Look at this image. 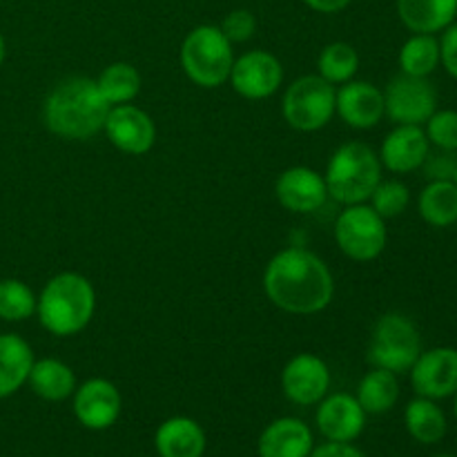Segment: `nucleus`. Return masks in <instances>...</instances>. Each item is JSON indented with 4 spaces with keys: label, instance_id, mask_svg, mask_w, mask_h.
Here are the masks:
<instances>
[{
    "label": "nucleus",
    "instance_id": "nucleus-1",
    "mask_svg": "<svg viewBox=\"0 0 457 457\" xmlns=\"http://www.w3.org/2000/svg\"><path fill=\"white\" fill-rule=\"evenodd\" d=\"M268 299L290 315H315L330 306L335 279L324 259L306 248H286L263 270Z\"/></svg>",
    "mask_w": 457,
    "mask_h": 457
},
{
    "label": "nucleus",
    "instance_id": "nucleus-2",
    "mask_svg": "<svg viewBox=\"0 0 457 457\" xmlns=\"http://www.w3.org/2000/svg\"><path fill=\"white\" fill-rule=\"evenodd\" d=\"M110 103L98 89L96 80L71 76L61 80L47 94L43 120L47 129L67 141H87L105 128Z\"/></svg>",
    "mask_w": 457,
    "mask_h": 457
},
{
    "label": "nucleus",
    "instance_id": "nucleus-3",
    "mask_svg": "<svg viewBox=\"0 0 457 457\" xmlns=\"http://www.w3.org/2000/svg\"><path fill=\"white\" fill-rule=\"evenodd\" d=\"M96 311V290L80 272H61L40 290L36 315L56 337H71L87 328Z\"/></svg>",
    "mask_w": 457,
    "mask_h": 457
},
{
    "label": "nucleus",
    "instance_id": "nucleus-4",
    "mask_svg": "<svg viewBox=\"0 0 457 457\" xmlns=\"http://www.w3.org/2000/svg\"><path fill=\"white\" fill-rule=\"evenodd\" d=\"M328 196L342 205L366 204L382 181V161L370 145L351 141L339 145L324 174Z\"/></svg>",
    "mask_w": 457,
    "mask_h": 457
},
{
    "label": "nucleus",
    "instance_id": "nucleus-5",
    "mask_svg": "<svg viewBox=\"0 0 457 457\" xmlns=\"http://www.w3.org/2000/svg\"><path fill=\"white\" fill-rule=\"evenodd\" d=\"M232 43L221 27L199 25L183 38L181 67L187 79L199 87H219L230 79Z\"/></svg>",
    "mask_w": 457,
    "mask_h": 457
},
{
    "label": "nucleus",
    "instance_id": "nucleus-6",
    "mask_svg": "<svg viewBox=\"0 0 457 457\" xmlns=\"http://www.w3.org/2000/svg\"><path fill=\"white\" fill-rule=\"evenodd\" d=\"M420 353H422V337L418 326L402 312H386L375 324L366 360L373 369L402 375L409 373Z\"/></svg>",
    "mask_w": 457,
    "mask_h": 457
},
{
    "label": "nucleus",
    "instance_id": "nucleus-7",
    "mask_svg": "<svg viewBox=\"0 0 457 457\" xmlns=\"http://www.w3.org/2000/svg\"><path fill=\"white\" fill-rule=\"evenodd\" d=\"M335 101V85L320 74H308L288 85L281 101V112L290 128L299 132H317L333 120Z\"/></svg>",
    "mask_w": 457,
    "mask_h": 457
},
{
    "label": "nucleus",
    "instance_id": "nucleus-8",
    "mask_svg": "<svg viewBox=\"0 0 457 457\" xmlns=\"http://www.w3.org/2000/svg\"><path fill=\"white\" fill-rule=\"evenodd\" d=\"M335 241L353 262H373L386 248V219L366 204L346 205L335 221Z\"/></svg>",
    "mask_w": 457,
    "mask_h": 457
},
{
    "label": "nucleus",
    "instance_id": "nucleus-9",
    "mask_svg": "<svg viewBox=\"0 0 457 457\" xmlns=\"http://www.w3.org/2000/svg\"><path fill=\"white\" fill-rule=\"evenodd\" d=\"M437 110V92L422 76L400 74L384 89V112L395 125H424Z\"/></svg>",
    "mask_w": 457,
    "mask_h": 457
},
{
    "label": "nucleus",
    "instance_id": "nucleus-10",
    "mask_svg": "<svg viewBox=\"0 0 457 457\" xmlns=\"http://www.w3.org/2000/svg\"><path fill=\"white\" fill-rule=\"evenodd\" d=\"M239 96L248 101H263L272 96L284 83V67L275 54L266 49H253L232 62L230 79H228Z\"/></svg>",
    "mask_w": 457,
    "mask_h": 457
},
{
    "label": "nucleus",
    "instance_id": "nucleus-11",
    "mask_svg": "<svg viewBox=\"0 0 457 457\" xmlns=\"http://www.w3.org/2000/svg\"><path fill=\"white\" fill-rule=\"evenodd\" d=\"M330 388V369L321 357L312 353H299L290 357L281 370V391L293 404H320Z\"/></svg>",
    "mask_w": 457,
    "mask_h": 457
},
{
    "label": "nucleus",
    "instance_id": "nucleus-12",
    "mask_svg": "<svg viewBox=\"0 0 457 457\" xmlns=\"http://www.w3.org/2000/svg\"><path fill=\"white\" fill-rule=\"evenodd\" d=\"M409 373L420 397L436 402L453 397L457 393V348L437 346L422 351Z\"/></svg>",
    "mask_w": 457,
    "mask_h": 457
},
{
    "label": "nucleus",
    "instance_id": "nucleus-13",
    "mask_svg": "<svg viewBox=\"0 0 457 457\" xmlns=\"http://www.w3.org/2000/svg\"><path fill=\"white\" fill-rule=\"evenodd\" d=\"M74 415L80 427L89 431H105L114 427L123 411L120 391L105 378H92L76 386Z\"/></svg>",
    "mask_w": 457,
    "mask_h": 457
},
{
    "label": "nucleus",
    "instance_id": "nucleus-14",
    "mask_svg": "<svg viewBox=\"0 0 457 457\" xmlns=\"http://www.w3.org/2000/svg\"><path fill=\"white\" fill-rule=\"evenodd\" d=\"M103 132L107 134L116 150L134 156L147 154L156 141L154 120L150 119L147 112L132 105V103L110 107Z\"/></svg>",
    "mask_w": 457,
    "mask_h": 457
},
{
    "label": "nucleus",
    "instance_id": "nucleus-15",
    "mask_svg": "<svg viewBox=\"0 0 457 457\" xmlns=\"http://www.w3.org/2000/svg\"><path fill=\"white\" fill-rule=\"evenodd\" d=\"M366 411L351 393H333L317 404V431L326 442H355L364 433Z\"/></svg>",
    "mask_w": 457,
    "mask_h": 457
},
{
    "label": "nucleus",
    "instance_id": "nucleus-16",
    "mask_svg": "<svg viewBox=\"0 0 457 457\" xmlns=\"http://www.w3.org/2000/svg\"><path fill=\"white\" fill-rule=\"evenodd\" d=\"M279 204L290 212L311 214L320 210L328 199V187L324 177L306 165H295L284 170L275 183Z\"/></svg>",
    "mask_w": 457,
    "mask_h": 457
},
{
    "label": "nucleus",
    "instance_id": "nucleus-17",
    "mask_svg": "<svg viewBox=\"0 0 457 457\" xmlns=\"http://www.w3.org/2000/svg\"><path fill=\"white\" fill-rule=\"evenodd\" d=\"M335 112L355 129H370L386 116L384 92L369 80H348L337 89Z\"/></svg>",
    "mask_w": 457,
    "mask_h": 457
},
{
    "label": "nucleus",
    "instance_id": "nucleus-18",
    "mask_svg": "<svg viewBox=\"0 0 457 457\" xmlns=\"http://www.w3.org/2000/svg\"><path fill=\"white\" fill-rule=\"evenodd\" d=\"M428 152H431V143L422 125H397L384 138L379 161H382V168L391 172L409 174L422 168Z\"/></svg>",
    "mask_w": 457,
    "mask_h": 457
},
{
    "label": "nucleus",
    "instance_id": "nucleus-19",
    "mask_svg": "<svg viewBox=\"0 0 457 457\" xmlns=\"http://www.w3.org/2000/svg\"><path fill=\"white\" fill-rule=\"evenodd\" d=\"M315 449L311 427L297 418H279L259 436V457H308Z\"/></svg>",
    "mask_w": 457,
    "mask_h": 457
},
{
    "label": "nucleus",
    "instance_id": "nucleus-20",
    "mask_svg": "<svg viewBox=\"0 0 457 457\" xmlns=\"http://www.w3.org/2000/svg\"><path fill=\"white\" fill-rule=\"evenodd\" d=\"M154 446L161 457H204L208 437L199 422L177 415L156 428Z\"/></svg>",
    "mask_w": 457,
    "mask_h": 457
},
{
    "label": "nucleus",
    "instance_id": "nucleus-21",
    "mask_svg": "<svg viewBox=\"0 0 457 457\" xmlns=\"http://www.w3.org/2000/svg\"><path fill=\"white\" fill-rule=\"evenodd\" d=\"M34 351L16 333L0 335V400L12 397L27 384L34 366Z\"/></svg>",
    "mask_w": 457,
    "mask_h": 457
},
{
    "label": "nucleus",
    "instance_id": "nucleus-22",
    "mask_svg": "<svg viewBox=\"0 0 457 457\" xmlns=\"http://www.w3.org/2000/svg\"><path fill=\"white\" fill-rule=\"evenodd\" d=\"M397 16L413 34H437L453 25L457 0H397Z\"/></svg>",
    "mask_w": 457,
    "mask_h": 457
},
{
    "label": "nucleus",
    "instance_id": "nucleus-23",
    "mask_svg": "<svg viewBox=\"0 0 457 457\" xmlns=\"http://www.w3.org/2000/svg\"><path fill=\"white\" fill-rule=\"evenodd\" d=\"M31 391L45 402H62L74 395L76 391V375L65 361L54 360V357H43L34 360V366L27 378Z\"/></svg>",
    "mask_w": 457,
    "mask_h": 457
},
{
    "label": "nucleus",
    "instance_id": "nucleus-24",
    "mask_svg": "<svg viewBox=\"0 0 457 457\" xmlns=\"http://www.w3.org/2000/svg\"><path fill=\"white\" fill-rule=\"evenodd\" d=\"M404 424L409 436L420 445H437L445 440L446 428H449L445 411L437 406V402L420 395L406 406Z\"/></svg>",
    "mask_w": 457,
    "mask_h": 457
},
{
    "label": "nucleus",
    "instance_id": "nucleus-25",
    "mask_svg": "<svg viewBox=\"0 0 457 457\" xmlns=\"http://www.w3.org/2000/svg\"><path fill=\"white\" fill-rule=\"evenodd\" d=\"M357 402L366 415H384L397 404L400 400V382L397 375L391 370L373 369L360 379L357 386Z\"/></svg>",
    "mask_w": 457,
    "mask_h": 457
},
{
    "label": "nucleus",
    "instance_id": "nucleus-26",
    "mask_svg": "<svg viewBox=\"0 0 457 457\" xmlns=\"http://www.w3.org/2000/svg\"><path fill=\"white\" fill-rule=\"evenodd\" d=\"M420 217L433 228L457 223V186L453 181H428L418 199Z\"/></svg>",
    "mask_w": 457,
    "mask_h": 457
},
{
    "label": "nucleus",
    "instance_id": "nucleus-27",
    "mask_svg": "<svg viewBox=\"0 0 457 457\" xmlns=\"http://www.w3.org/2000/svg\"><path fill=\"white\" fill-rule=\"evenodd\" d=\"M96 85L112 107L125 105V103H132L141 92V74L129 62H112L101 71Z\"/></svg>",
    "mask_w": 457,
    "mask_h": 457
},
{
    "label": "nucleus",
    "instance_id": "nucleus-28",
    "mask_svg": "<svg viewBox=\"0 0 457 457\" xmlns=\"http://www.w3.org/2000/svg\"><path fill=\"white\" fill-rule=\"evenodd\" d=\"M440 65V40L436 34H413L400 49L402 74L428 79Z\"/></svg>",
    "mask_w": 457,
    "mask_h": 457
},
{
    "label": "nucleus",
    "instance_id": "nucleus-29",
    "mask_svg": "<svg viewBox=\"0 0 457 457\" xmlns=\"http://www.w3.org/2000/svg\"><path fill=\"white\" fill-rule=\"evenodd\" d=\"M317 70L324 80L330 85H344L348 80L355 79L357 70H360V56L353 45L342 43H330L321 49L320 58H317Z\"/></svg>",
    "mask_w": 457,
    "mask_h": 457
},
{
    "label": "nucleus",
    "instance_id": "nucleus-30",
    "mask_svg": "<svg viewBox=\"0 0 457 457\" xmlns=\"http://www.w3.org/2000/svg\"><path fill=\"white\" fill-rule=\"evenodd\" d=\"M34 290L21 279H0V320L25 321L36 312Z\"/></svg>",
    "mask_w": 457,
    "mask_h": 457
},
{
    "label": "nucleus",
    "instance_id": "nucleus-31",
    "mask_svg": "<svg viewBox=\"0 0 457 457\" xmlns=\"http://www.w3.org/2000/svg\"><path fill=\"white\" fill-rule=\"evenodd\" d=\"M369 201H370V208H373L382 219L400 217V214L409 208L411 190L404 186V183L397 181V179H391V181H379Z\"/></svg>",
    "mask_w": 457,
    "mask_h": 457
},
{
    "label": "nucleus",
    "instance_id": "nucleus-32",
    "mask_svg": "<svg viewBox=\"0 0 457 457\" xmlns=\"http://www.w3.org/2000/svg\"><path fill=\"white\" fill-rule=\"evenodd\" d=\"M427 138L437 150L457 152V112L455 110H436L427 120Z\"/></svg>",
    "mask_w": 457,
    "mask_h": 457
},
{
    "label": "nucleus",
    "instance_id": "nucleus-33",
    "mask_svg": "<svg viewBox=\"0 0 457 457\" xmlns=\"http://www.w3.org/2000/svg\"><path fill=\"white\" fill-rule=\"evenodd\" d=\"M221 31L230 43H245L257 31V18L248 9H232L221 22Z\"/></svg>",
    "mask_w": 457,
    "mask_h": 457
},
{
    "label": "nucleus",
    "instance_id": "nucleus-34",
    "mask_svg": "<svg viewBox=\"0 0 457 457\" xmlns=\"http://www.w3.org/2000/svg\"><path fill=\"white\" fill-rule=\"evenodd\" d=\"M422 170L428 181H451L457 170V152H428V156L422 163Z\"/></svg>",
    "mask_w": 457,
    "mask_h": 457
},
{
    "label": "nucleus",
    "instance_id": "nucleus-35",
    "mask_svg": "<svg viewBox=\"0 0 457 457\" xmlns=\"http://www.w3.org/2000/svg\"><path fill=\"white\" fill-rule=\"evenodd\" d=\"M440 62L445 65L446 74L457 80V25H449L440 40Z\"/></svg>",
    "mask_w": 457,
    "mask_h": 457
},
{
    "label": "nucleus",
    "instance_id": "nucleus-36",
    "mask_svg": "<svg viewBox=\"0 0 457 457\" xmlns=\"http://www.w3.org/2000/svg\"><path fill=\"white\" fill-rule=\"evenodd\" d=\"M308 457H366L353 442H324L315 446Z\"/></svg>",
    "mask_w": 457,
    "mask_h": 457
},
{
    "label": "nucleus",
    "instance_id": "nucleus-37",
    "mask_svg": "<svg viewBox=\"0 0 457 457\" xmlns=\"http://www.w3.org/2000/svg\"><path fill=\"white\" fill-rule=\"evenodd\" d=\"M311 9L320 13H337L351 4V0H303Z\"/></svg>",
    "mask_w": 457,
    "mask_h": 457
},
{
    "label": "nucleus",
    "instance_id": "nucleus-38",
    "mask_svg": "<svg viewBox=\"0 0 457 457\" xmlns=\"http://www.w3.org/2000/svg\"><path fill=\"white\" fill-rule=\"evenodd\" d=\"M4 56H7V45H4V38H3V34H0V67H3V62H4Z\"/></svg>",
    "mask_w": 457,
    "mask_h": 457
},
{
    "label": "nucleus",
    "instance_id": "nucleus-39",
    "mask_svg": "<svg viewBox=\"0 0 457 457\" xmlns=\"http://www.w3.org/2000/svg\"><path fill=\"white\" fill-rule=\"evenodd\" d=\"M455 402H453V415H455V420H457V393H455Z\"/></svg>",
    "mask_w": 457,
    "mask_h": 457
},
{
    "label": "nucleus",
    "instance_id": "nucleus-40",
    "mask_svg": "<svg viewBox=\"0 0 457 457\" xmlns=\"http://www.w3.org/2000/svg\"><path fill=\"white\" fill-rule=\"evenodd\" d=\"M433 457H457V455H453V453H437V455H433Z\"/></svg>",
    "mask_w": 457,
    "mask_h": 457
},
{
    "label": "nucleus",
    "instance_id": "nucleus-41",
    "mask_svg": "<svg viewBox=\"0 0 457 457\" xmlns=\"http://www.w3.org/2000/svg\"><path fill=\"white\" fill-rule=\"evenodd\" d=\"M451 181H453L455 186H457V170H455V174H453V179H451Z\"/></svg>",
    "mask_w": 457,
    "mask_h": 457
}]
</instances>
